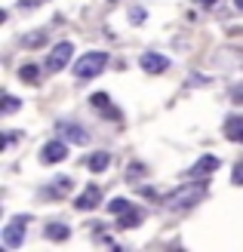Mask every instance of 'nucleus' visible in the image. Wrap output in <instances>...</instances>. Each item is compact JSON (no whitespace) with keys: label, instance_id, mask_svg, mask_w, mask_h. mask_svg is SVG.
I'll list each match as a JSON object with an SVG mask.
<instances>
[{"label":"nucleus","instance_id":"f257e3e1","mask_svg":"<svg viewBox=\"0 0 243 252\" xmlns=\"http://www.w3.org/2000/svg\"><path fill=\"white\" fill-rule=\"evenodd\" d=\"M203 191H207L203 179L200 182H191V185H182V188H175V191L166 197V206H170V209H191L203 197Z\"/></svg>","mask_w":243,"mask_h":252},{"label":"nucleus","instance_id":"f03ea898","mask_svg":"<svg viewBox=\"0 0 243 252\" xmlns=\"http://www.w3.org/2000/svg\"><path fill=\"white\" fill-rule=\"evenodd\" d=\"M105 65H108V53H86V56H80L77 62H74V77L77 80H89V77H99L102 71H105Z\"/></svg>","mask_w":243,"mask_h":252},{"label":"nucleus","instance_id":"7ed1b4c3","mask_svg":"<svg viewBox=\"0 0 243 252\" xmlns=\"http://www.w3.org/2000/svg\"><path fill=\"white\" fill-rule=\"evenodd\" d=\"M71 56H74V43H68V40H62V43H56L53 49H49V59H46V71L49 74H59L62 68L71 62Z\"/></svg>","mask_w":243,"mask_h":252},{"label":"nucleus","instance_id":"20e7f679","mask_svg":"<svg viewBox=\"0 0 243 252\" xmlns=\"http://www.w3.org/2000/svg\"><path fill=\"white\" fill-rule=\"evenodd\" d=\"M25 224H28V216H16L3 228V246L6 249H19L25 243Z\"/></svg>","mask_w":243,"mask_h":252},{"label":"nucleus","instance_id":"39448f33","mask_svg":"<svg viewBox=\"0 0 243 252\" xmlns=\"http://www.w3.org/2000/svg\"><path fill=\"white\" fill-rule=\"evenodd\" d=\"M102 203V188L99 185H86L83 191H80V197L74 200V206H77L80 212H89V209H96Z\"/></svg>","mask_w":243,"mask_h":252},{"label":"nucleus","instance_id":"423d86ee","mask_svg":"<svg viewBox=\"0 0 243 252\" xmlns=\"http://www.w3.org/2000/svg\"><path fill=\"white\" fill-rule=\"evenodd\" d=\"M65 157H68V145L59 142V138H56V142H46V145L40 148V160H43V163H62Z\"/></svg>","mask_w":243,"mask_h":252},{"label":"nucleus","instance_id":"0eeeda50","mask_svg":"<svg viewBox=\"0 0 243 252\" xmlns=\"http://www.w3.org/2000/svg\"><path fill=\"white\" fill-rule=\"evenodd\" d=\"M139 65H142L145 74H163L166 68H170V59L160 56V53H145L142 59H139Z\"/></svg>","mask_w":243,"mask_h":252},{"label":"nucleus","instance_id":"6e6552de","mask_svg":"<svg viewBox=\"0 0 243 252\" xmlns=\"http://www.w3.org/2000/svg\"><path fill=\"white\" fill-rule=\"evenodd\" d=\"M89 105H93L96 111H102L108 120H120V111L111 105V98L105 95V93H96V95H89Z\"/></svg>","mask_w":243,"mask_h":252},{"label":"nucleus","instance_id":"1a4fd4ad","mask_svg":"<svg viewBox=\"0 0 243 252\" xmlns=\"http://www.w3.org/2000/svg\"><path fill=\"white\" fill-rule=\"evenodd\" d=\"M59 132L65 135V142H74V145H86L89 142V132L77 123H59Z\"/></svg>","mask_w":243,"mask_h":252},{"label":"nucleus","instance_id":"9d476101","mask_svg":"<svg viewBox=\"0 0 243 252\" xmlns=\"http://www.w3.org/2000/svg\"><path fill=\"white\" fill-rule=\"evenodd\" d=\"M215 169H219V157H215V154H203L194 166H191V175H194V179H207V175L215 172Z\"/></svg>","mask_w":243,"mask_h":252},{"label":"nucleus","instance_id":"9b49d317","mask_svg":"<svg viewBox=\"0 0 243 252\" xmlns=\"http://www.w3.org/2000/svg\"><path fill=\"white\" fill-rule=\"evenodd\" d=\"M225 138L228 142H243V117H228L225 120Z\"/></svg>","mask_w":243,"mask_h":252},{"label":"nucleus","instance_id":"f8f14e48","mask_svg":"<svg viewBox=\"0 0 243 252\" xmlns=\"http://www.w3.org/2000/svg\"><path fill=\"white\" fill-rule=\"evenodd\" d=\"M43 237H46V240H53V243H65L68 237H71V231H68V228H65L62 221H53V224H46Z\"/></svg>","mask_w":243,"mask_h":252},{"label":"nucleus","instance_id":"ddd939ff","mask_svg":"<svg viewBox=\"0 0 243 252\" xmlns=\"http://www.w3.org/2000/svg\"><path fill=\"white\" fill-rule=\"evenodd\" d=\"M139 221H142V212H139L136 206H130L126 212H120V216H117V228H136Z\"/></svg>","mask_w":243,"mask_h":252},{"label":"nucleus","instance_id":"4468645a","mask_svg":"<svg viewBox=\"0 0 243 252\" xmlns=\"http://www.w3.org/2000/svg\"><path fill=\"white\" fill-rule=\"evenodd\" d=\"M108 163H111V154H105V151H99V154H93L89 157V172H105L108 169Z\"/></svg>","mask_w":243,"mask_h":252},{"label":"nucleus","instance_id":"2eb2a0df","mask_svg":"<svg viewBox=\"0 0 243 252\" xmlns=\"http://www.w3.org/2000/svg\"><path fill=\"white\" fill-rule=\"evenodd\" d=\"M19 77H22V83H40V80H37V77H40V71H37L34 65H22V71H19Z\"/></svg>","mask_w":243,"mask_h":252},{"label":"nucleus","instance_id":"dca6fc26","mask_svg":"<svg viewBox=\"0 0 243 252\" xmlns=\"http://www.w3.org/2000/svg\"><path fill=\"white\" fill-rule=\"evenodd\" d=\"M130 206H133V203H130V200H126V197H114L111 203H108V209L114 212V216H120V212H126Z\"/></svg>","mask_w":243,"mask_h":252},{"label":"nucleus","instance_id":"f3484780","mask_svg":"<svg viewBox=\"0 0 243 252\" xmlns=\"http://www.w3.org/2000/svg\"><path fill=\"white\" fill-rule=\"evenodd\" d=\"M46 40V31H34V34H25L22 37V46H40Z\"/></svg>","mask_w":243,"mask_h":252},{"label":"nucleus","instance_id":"a211bd4d","mask_svg":"<svg viewBox=\"0 0 243 252\" xmlns=\"http://www.w3.org/2000/svg\"><path fill=\"white\" fill-rule=\"evenodd\" d=\"M68 188H71V179H68V175H59V182H56L53 188H49V194H53V197H59V194H65Z\"/></svg>","mask_w":243,"mask_h":252},{"label":"nucleus","instance_id":"6ab92c4d","mask_svg":"<svg viewBox=\"0 0 243 252\" xmlns=\"http://www.w3.org/2000/svg\"><path fill=\"white\" fill-rule=\"evenodd\" d=\"M16 111H19V98L16 95H6L3 98V114H16Z\"/></svg>","mask_w":243,"mask_h":252},{"label":"nucleus","instance_id":"aec40b11","mask_svg":"<svg viewBox=\"0 0 243 252\" xmlns=\"http://www.w3.org/2000/svg\"><path fill=\"white\" fill-rule=\"evenodd\" d=\"M231 182H234V185H243V163H237V166H234V172H231Z\"/></svg>","mask_w":243,"mask_h":252},{"label":"nucleus","instance_id":"412c9836","mask_svg":"<svg viewBox=\"0 0 243 252\" xmlns=\"http://www.w3.org/2000/svg\"><path fill=\"white\" fill-rule=\"evenodd\" d=\"M19 6L22 9H37V6H43V0H19Z\"/></svg>","mask_w":243,"mask_h":252},{"label":"nucleus","instance_id":"4be33fe9","mask_svg":"<svg viewBox=\"0 0 243 252\" xmlns=\"http://www.w3.org/2000/svg\"><path fill=\"white\" fill-rule=\"evenodd\" d=\"M142 172H145V169L139 166V163H133V166H130V175H133V182H136V179H139V175H142Z\"/></svg>","mask_w":243,"mask_h":252},{"label":"nucleus","instance_id":"5701e85b","mask_svg":"<svg viewBox=\"0 0 243 252\" xmlns=\"http://www.w3.org/2000/svg\"><path fill=\"white\" fill-rule=\"evenodd\" d=\"M130 16H133V22H142V19H145V9H133Z\"/></svg>","mask_w":243,"mask_h":252},{"label":"nucleus","instance_id":"b1692460","mask_svg":"<svg viewBox=\"0 0 243 252\" xmlns=\"http://www.w3.org/2000/svg\"><path fill=\"white\" fill-rule=\"evenodd\" d=\"M234 102L243 105V86H237V90H234Z\"/></svg>","mask_w":243,"mask_h":252},{"label":"nucleus","instance_id":"393cba45","mask_svg":"<svg viewBox=\"0 0 243 252\" xmlns=\"http://www.w3.org/2000/svg\"><path fill=\"white\" fill-rule=\"evenodd\" d=\"M200 6H212V3H219V0H197Z\"/></svg>","mask_w":243,"mask_h":252},{"label":"nucleus","instance_id":"a878e982","mask_svg":"<svg viewBox=\"0 0 243 252\" xmlns=\"http://www.w3.org/2000/svg\"><path fill=\"white\" fill-rule=\"evenodd\" d=\"M234 6H237V9H240V12H243V0H234Z\"/></svg>","mask_w":243,"mask_h":252}]
</instances>
